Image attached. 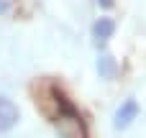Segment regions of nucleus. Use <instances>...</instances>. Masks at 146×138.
<instances>
[{"label": "nucleus", "mask_w": 146, "mask_h": 138, "mask_svg": "<svg viewBox=\"0 0 146 138\" xmlns=\"http://www.w3.org/2000/svg\"><path fill=\"white\" fill-rule=\"evenodd\" d=\"M54 97H56V108H59V113H56V118H54V123H56V128H59V136L62 138H87L82 115L64 100L62 92H54Z\"/></svg>", "instance_id": "f257e3e1"}, {"label": "nucleus", "mask_w": 146, "mask_h": 138, "mask_svg": "<svg viewBox=\"0 0 146 138\" xmlns=\"http://www.w3.org/2000/svg\"><path fill=\"white\" fill-rule=\"evenodd\" d=\"M15 123H18V108H15V102L8 100V97H0V133L10 131Z\"/></svg>", "instance_id": "f03ea898"}, {"label": "nucleus", "mask_w": 146, "mask_h": 138, "mask_svg": "<svg viewBox=\"0 0 146 138\" xmlns=\"http://www.w3.org/2000/svg\"><path fill=\"white\" fill-rule=\"evenodd\" d=\"M139 115V102L136 100H126L121 105V110L115 113V128H128Z\"/></svg>", "instance_id": "7ed1b4c3"}, {"label": "nucleus", "mask_w": 146, "mask_h": 138, "mask_svg": "<svg viewBox=\"0 0 146 138\" xmlns=\"http://www.w3.org/2000/svg\"><path fill=\"white\" fill-rule=\"evenodd\" d=\"M113 31H115V23H113L110 18H100V20L95 23V28H92V33H95V38H98V44L108 41V38L113 36Z\"/></svg>", "instance_id": "20e7f679"}, {"label": "nucleus", "mask_w": 146, "mask_h": 138, "mask_svg": "<svg viewBox=\"0 0 146 138\" xmlns=\"http://www.w3.org/2000/svg\"><path fill=\"white\" fill-rule=\"evenodd\" d=\"M98 69H100V77L110 79V77H113V72H115V64H113V56H103V59L98 61Z\"/></svg>", "instance_id": "39448f33"}, {"label": "nucleus", "mask_w": 146, "mask_h": 138, "mask_svg": "<svg viewBox=\"0 0 146 138\" xmlns=\"http://www.w3.org/2000/svg\"><path fill=\"white\" fill-rule=\"evenodd\" d=\"M98 3H100L103 8H110V5H113V0H98Z\"/></svg>", "instance_id": "423d86ee"}, {"label": "nucleus", "mask_w": 146, "mask_h": 138, "mask_svg": "<svg viewBox=\"0 0 146 138\" xmlns=\"http://www.w3.org/2000/svg\"><path fill=\"white\" fill-rule=\"evenodd\" d=\"M0 13H8V3L5 0H0Z\"/></svg>", "instance_id": "0eeeda50"}]
</instances>
